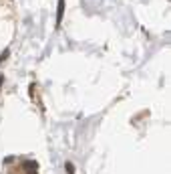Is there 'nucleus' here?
<instances>
[{"instance_id": "obj_1", "label": "nucleus", "mask_w": 171, "mask_h": 174, "mask_svg": "<svg viewBox=\"0 0 171 174\" xmlns=\"http://www.w3.org/2000/svg\"><path fill=\"white\" fill-rule=\"evenodd\" d=\"M12 4H14V0H0V20L12 10Z\"/></svg>"}]
</instances>
